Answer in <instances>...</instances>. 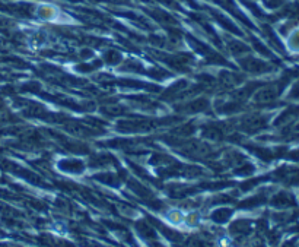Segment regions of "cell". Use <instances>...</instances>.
Masks as SVG:
<instances>
[{"instance_id":"6da1fadb","label":"cell","mask_w":299,"mask_h":247,"mask_svg":"<svg viewBox=\"0 0 299 247\" xmlns=\"http://www.w3.org/2000/svg\"><path fill=\"white\" fill-rule=\"evenodd\" d=\"M290 46H292V49L299 50V30L293 34V37H292V40H290Z\"/></svg>"},{"instance_id":"3957f363","label":"cell","mask_w":299,"mask_h":247,"mask_svg":"<svg viewBox=\"0 0 299 247\" xmlns=\"http://www.w3.org/2000/svg\"><path fill=\"white\" fill-rule=\"evenodd\" d=\"M197 221H199L197 213H190V215H188V218H187V222H188L190 225H196V224H197Z\"/></svg>"},{"instance_id":"277c9868","label":"cell","mask_w":299,"mask_h":247,"mask_svg":"<svg viewBox=\"0 0 299 247\" xmlns=\"http://www.w3.org/2000/svg\"><path fill=\"white\" fill-rule=\"evenodd\" d=\"M293 98H299V84L293 88V92H292Z\"/></svg>"},{"instance_id":"7a4b0ae2","label":"cell","mask_w":299,"mask_h":247,"mask_svg":"<svg viewBox=\"0 0 299 247\" xmlns=\"http://www.w3.org/2000/svg\"><path fill=\"white\" fill-rule=\"evenodd\" d=\"M183 218H184V216H183L180 212H177V211H175V212H171V215H169V219H171L172 222H175V224L181 222V221H183Z\"/></svg>"}]
</instances>
